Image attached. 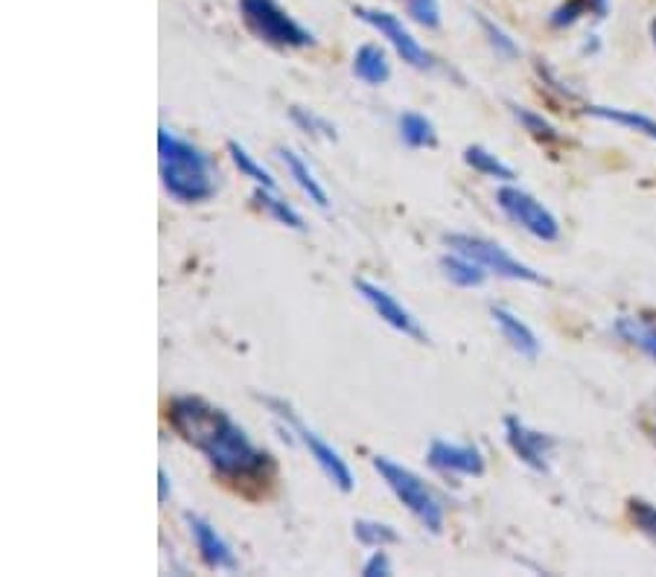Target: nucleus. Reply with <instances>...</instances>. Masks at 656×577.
Segmentation results:
<instances>
[{
    "instance_id": "1",
    "label": "nucleus",
    "mask_w": 656,
    "mask_h": 577,
    "mask_svg": "<svg viewBox=\"0 0 656 577\" xmlns=\"http://www.w3.org/2000/svg\"><path fill=\"white\" fill-rule=\"evenodd\" d=\"M169 426L207 458V464L226 478H257L272 466V456L254 447L245 428L231 414L202 397H176L167 406Z\"/></svg>"
},
{
    "instance_id": "2",
    "label": "nucleus",
    "mask_w": 656,
    "mask_h": 577,
    "mask_svg": "<svg viewBox=\"0 0 656 577\" xmlns=\"http://www.w3.org/2000/svg\"><path fill=\"white\" fill-rule=\"evenodd\" d=\"M158 161L164 190L181 205H198L216 193L214 161L190 140L176 138L169 129H158Z\"/></svg>"
},
{
    "instance_id": "3",
    "label": "nucleus",
    "mask_w": 656,
    "mask_h": 577,
    "mask_svg": "<svg viewBox=\"0 0 656 577\" xmlns=\"http://www.w3.org/2000/svg\"><path fill=\"white\" fill-rule=\"evenodd\" d=\"M374 470L380 473V478H383L385 485H388V490L403 502L406 511L412 513L426 531L441 534L443 508L441 502L435 499V493H432L429 487H426V482H423L421 475H414L409 466L397 464V461H391V458L385 456L374 458Z\"/></svg>"
},
{
    "instance_id": "4",
    "label": "nucleus",
    "mask_w": 656,
    "mask_h": 577,
    "mask_svg": "<svg viewBox=\"0 0 656 577\" xmlns=\"http://www.w3.org/2000/svg\"><path fill=\"white\" fill-rule=\"evenodd\" d=\"M269 409H272L274 418L283 420V426H286V435H295V438L304 444V447L310 449V458H316V464L321 466V473L327 475L330 482L342 490V493H350L353 487H357V478H353V473H350V466H347V461L342 456H338V449H333L327 444V440L321 438V435H316L304 420L292 411L290 402L278 400V397H260Z\"/></svg>"
},
{
    "instance_id": "5",
    "label": "nucleus",
    "mask_w": 656,
    "mask_h": 577,
    "mask_svg": "<svg viewBox=\"0 0 656 577\" xmlns=\"http://www.w3.org/2000/svg\"><path fill=\"white\" fill-rule=\"evenodd\" d=\"M240 15L254 36L272 47H310L316 36L300 27L278 0H240Z\"/></svg>"
},
{
    "instance_id": "6",
    "label": "nucleus",
    "mask_w": 656,
    "mask_h": 577,
    "mask_svg": "<svg viewBox=\"0 0 656 577\" xmlns=\"http://www.w3.org/2000/svg\"><path fill=\"white\" fill-rule=\"evenodd\" d=\"M447 245L450 252H459L470 260H476L478 266H485L490 274L507 280H525V283H543V274L535 271L531 266H525L516 257L502 248L499 243H490L485 236H473V233H447Z\"/></svg>"
},
{
    "instance_id": "7",
    "label": "nucleus",
    "mask_w": 656,
    "mask_h": 577,
    "mask_svg": "<svg viewBox=\"0 0 656 577\" xmlns=\"http://www.w3.org/2000/svg\"><path fill=\"white\" fill-rule=\"evenodd\" d=\"M497 205L499 210L511 219L514 225H519L523 231H528L537 240H543V243H554L557 236H561V222H557V216L543 205V202H537L531 193H525L519 187L505 184L497 193Z\"/></svg>"
},
{
    "instance_id": "8",
    "label": "nucleus",
    "mask_w": 656,
    "mask_h": 577,
    "mask_svg": "<svg viewBox=\"0 0 656 577\" xmlns=\"http://www.w3.org/2000/svg\"><path fill=\"white\" fill-rule=\"evenodd\" d=\"M353 15H357L359 21H365L368 27H374L376 33L397 50V56L403 59L406 65L417 67V70L432 67L429 50L421 47V41L406 29V24L397 18V15H391V12L385 10H371V7H353Z\"/></svg>"
},
{
    "instance_id": "9",
    "label": "nucleus",
    "mask_w": 656,
    "mask_h": 577,
    "mask_svg": "<svg viewBox=\"0 0 656 577\" xmlns=\"http://www.w3.org/2000/svg\"><path fill=\"white\" fill-rule=\"evenodd\" d=\"M505 440L511 452H514L525 466H531L537 473L549 470V456L554 449V438L545 432L525 426L519 418H505Z\"/></svg>"
},
{
    "instance_id": "10",
    "label": "nucleus",
    "mask_w": 656,
    "mask_h": 577,
    "mask_svg": "<svg viewBox=\"0 0 656 577\" xmlns=\"http://www.w3.org/2000/svg\"><path fill=\"white\" fill-rule=\"evenodd\" d=\"M353 286H357V292L362 295V298L374 307V312L380 318H383L385 324L394 326L397 333L403 335H412V338H417V342H426V333H423V326L417 324V318L409 312V309L400 304V300L394 298V295H388L383 286H376V283H371V280H353Z\"/></svg>"
},
{
    "instance_id": "11",
    "label": "nucleus",
    "mask_w": 656,
    "mask_h": 577,
    "mask_svg": "<svg viewBox=\"0 0 656 577\" xmlns=\"http://www.w3.org/2000/svg\"><path fill=\"white\" fill-rule=\"evenodd\" d=\"M432 470L443 475H481L485 473V458L473 444H450V440L435 438L426 452Z\"/></svg>"
},
{
    "instance_id": "12",
    "label": "nucleus",
    "mask_w": 656,
    "mask_h": 577,
    "mask_svg": "<svg viewBox=\"0 0 656 577\" xmlns=\"http://www.w3.org/2000/svg\"><path fill=\"white\" fill-rule=\"evenodd\" d=\"M184 520L190 525V534H193V542H196L198 557L205 563L207 568H226V572H236V557L231 546L222 540V534L216 531L214 525L205 520V516H198V513H184Z\"/></svg>"
},
{
    "instance_id": "13",
    "label": "nucleus",
    "mask_w": 656,
    "mask_h": 577,
    "mask_svg": "<svg viewBox=\"0 0 656 577\" xmlns=\"http://www.w3.org/2000/svg\"><path fill=\"white\" fill-rule=\"evenodd\" d=\"M490 316L497 321V326L505 335V342L514 347L516 354L525 356V359H537L540 356V338L535 335V330L525 324L523 318H516L511 309L505 307H493L490 309Z\"/></svg>"
},
{
    "instance_id": "14",
    "label": "nucleus",
    "mask_w": 656,
    "mask_h": 577,
    "mask_svg": "<svg viewBox=\"0 0 656 577\" xmlns=\"http://www.w3.org/2000/svg\"><path fill=\"white\" fill-rule=\"evenodd\" d=\"M613 333L619 335L621 342H628L630 347L642 350L651 362H656V321L639 316H619L613 321Z\"/></svg>"
},
{
    "instance_id": "15",
    "label": "nucleus",
    "mask_w": 656,
    "mask_h": 577,
    "mask_svg": "<svg viewBox=\"0 0 656 577\" xmlns=\"http://www.w3.org/2000/svg\"><path fill=\"white\" fill-rule=\"evenodd\" d=\"M283 158V164H286V169H290V176L292 181L310 196V202L316 207H321V210H327L330 207V196H327V190L319 184V178H316V172H312L310 167H307V161L300 158V155H295L292 150H281L278 152Z\"/></svg>"
},
{
    "instance_id": "16",
    "label": "nucleus",
    "mask_w": 656,
    "mask_h": 577,
    "mask_svg": "<svg viewBox=\"0 0 656 577\" xmlns=\"http://www.w3.org/2000/svg\"><path fill=\"white\" fill-rule=\"evenodd\" d=\"M353 74L368 85H385L391 79V62L385 56L383 47L362 44L353 56Z\"/></svg>"
},
{
    "instance_id": "17",
    "label": "nucleus",
    "mask_w": 656,
    "mask_h": 577,
    "mask_svg": "<svg viewBox=\"0 0 656 577\" xmlns=\"http://www.w3.org/2000/svg\"><path fill=\"white\" fill-rule=\"evenodd\" d=\"M441 271L443 278L461 288H478L485 283V278H488V269H485V266H478L476 260H470V257H464V254L459 252L443 254Z\"/></svg>"
},
{
    "instance_id": "18",
    "label": "nucleus",
    "mask_w": 656,
    "mask_h": 577,
    "mask_svg": "<svg viewBox=\"0 0 656 577\" xmlns=\"http://www.w3.org/2000/svg\"><path fill=\"white\" fill-rule=\"evenodd\" d=\"M400 138H403L406 146L412 150H432L438 143V131H435V123L426 117V114L417 112H406L400 114Z\"/></svg>"
},
{
    "instance_id": "19",
    "label": "nucleus",
    "mask_w": 656,
    "mask_h": 577,
    "mask_svg": "<svg viewBox=\"0 0 656 577\" xmlns=\"http://www.w3.org/2000/svg\"><path fill=\"white\" fill-rule=\"evenodd\" d=\"M583 112L590 114V117L616 123V126H625V129L639 131V134H645V138L656 140V120H651V117H645V114L625 112V108H609V105H587Z\"/></svg>"
},
{
    "instance_id": "20",
    "label": "nucleus",
    "mask_w": 656,
    "mask_h": 577,
    "mask_svg": "<svg viewBox=\"0 0 656 577\" xmlns=\"http://www.w3.org/2000/svg\"><path fill=\"white\" fill-rule=\"evenodd\" d=\"M464 161H467V167H473L476 172H481V176L497 178V181H505V184H514L516 178L514 169L507 167V164H502L493 152H488L485 146H478V143H473V146L464 150Z\"/></svg>"
},
{
    "instance_id": "21",
    "label": "nucleus",
    "mask_w": 656,
    "mask_h": 577,
    "mask_svg": "<svg viewBox=\"0 0 656 577\" xmlns=\"http://www.w3.org/2000/svg\"><path fill=\"white\" fill-rule=\"evenodd\" d=\"M254 202L266 210V214L272 216V219H278L281 225H286V228H292V231H304V219H300V214L295 210L292 205H286L283 198H278L272 193V190H266V187H257L254 190Z\"/></svg>"
},
{
    "instance_id": "22",
    "label": "nucleus",
    "mask_w": 656,
    "mask_h": 577,
    "mask_svg": "<svg viewBox=\"0 0 656 577\" xmlns=\"http://www.w3.org/2000/svg\"><path fill=\"white\" fill-rule=\"evenodd\" d=\"M228 155H231V161H234V167L240 169L245 178H252L257 187H266V190H274V187H278V181L272 178V172L262 167V164H257L254 155H248V150H245L243 143L231 140V143H228Z\"/></svg>"
},
{
    "instance_id": "23",
    "label": "nucleus",
    "mask_w": 656,
    "mask_h": 577,
    "mask_svg": "<svg viewBox=\"0 0 656 577\" xmlns=\"http://www.w3.org/2000/svg\"><path fill=\"white\" fill-rule=\"evenodd\" d=\"M353 537H357L362 546H368V549H385V546H394V542L400 540V534L394 531L391 525L376 520L353 522Z\"/></svg>"
},
{
    "instance_id": "24",
    "label": "nucleus",
    "mask_w": 656,
    "mask_h": 577,
    "mask_svg": "<svg viewBox=\"0 0 656 577\" xmlns=\"http://www.w3.org/2000/svg\"><path fill=\"white\" fill-rule=\"evenodd\" d=\"M290 117L300 131H307V134H312V138H321V140H336L338 138L336 126H333L330 120H324V117H319L316 112H310V108L292 105Z\"/></svg>"
},
{
    "instance_id": "25",
    "label": "nucleus",
    "mask_w": 656,
    "mask_h": 577,
    "mask_svg": "<svg viewBox=\"0 0 656 577\" xmlns=\"http://www.w3.org/2000/svg\"><path fill=\"white\" fill-rule=\"evenodd\" d=\"M476 21H478V27L485 29V36H488L490 47L497 50V56H502V59H516V56H519V44H516L514 38L507 36L505 29L499 27L497 21L485 18V15H476Z\"/></svg>"
},
{
    "instance_id": "26",
    "label": "nucleus",
    "mask_w": 656,
    "mask_h": 577,
    "mask_svg": "<svg viewBox=\"0 0 656 577\" xmlns=\"http://www.w3.org/2000/svg\"><path fill=\"white\" fill-rule=\"evenodd\" d=\"M514 117L519 123H523V129L528 131V134H535V138H540V140H561V131L554 129L552 123L545 120L543 114L528 112V108H523V105H514Z\"/></svg>"
},
{
    "instance_id": "27",
    "label": "nucleus",
    "mask_w": 656,
    "mask_h": 577,
    "mask_svg": "<svg viewBox=\"0 0 656 577\" xmlns=\"http://www.w3.org/2000/svg\"><path fill=\"white\" fill-rule=\"evenodd\" d=\"M630 516L636 522L639 531L656 546V504L645 502V499H630Z\"/></svg>"
},
{
    "instance_id": "28",
    "label": "nucleus",
    "mask_w": 656,
    "mask_h": 577,
    "mask_svg": "<svg viewBox=\"0 0 656 577\" xmlns=\"http://www.w3.org/2000/svg\"><path fill=\"white\" fill-rule=\"evenodd\" d=\"M406 10L412 15L421 27L435 29L441 24V10H438V0H406Z\"/></svg>"
},
{
    "instance_id": "29",
    "label": "nucleus",
    "mask_w": 656,
    "mask_h": 577,
    "mask_svg": "<svg viewBox=\"0 0 656 577\" xmlns=\"http://www.w3.org/2000/svg\"><path fill=\"white\" fill-rule=\"evenodd\" d=\"M590 10V0H566L563 7H557V10L552 12V18H549V24L557 29L563 27H573L575 21L581 18L583 12Z\"/></svg>"
},
{
    "instance_id": "30",
    "label": "nucleus",
    "mask_w": 656,
    "mask_h": 577,
    "mask_svg": "<svg viewBox=\"0 0 656 577\" xmlns=\"http://www.w3.org/2000/svg\"><path fill=\"white\" fill-rule=\"evenodd\" d=\"M362 575L365 577H388L391 575V560L385 554L383 549H376L371 557L365 560V566H362Z\"/></svg>"
},
{
    "instance_id": "31",
    "label": "nucleus",
    "mask_w": 656,
    "mask_h": 577,
    "mask_svg": "<svg viewBox=\"0 0 656 577\" xmlns=\"http://www.w3.org/2000/svg\"><path fill=\"white\" fill-rule=\"evenodd\" d=\"M169 496V475L167 470H158V499L160 502H167Z\"/></svg>"
},
{
    "instance_id": "32",
    "label": "nucleus",
    "mask_w": 656,
    "mask_h": 577,
    "mask_svg": "<svg viewBox=\"0 0 656 577\" xmlns=\"http://www.w3.org/2000/svg\"><path fill=\"white\" fill-rule=\"evenodd\" d=\"M590 10L595 12V18H607L609 0H590Z\"/></svg>"
},
{
    "instance_id": "33",
    "label": "nucleus",
    "mask_w": 656,
    "mask_h": 577,
    "mask_svg": "<svg viewBox=\"0 0 656 577\" xmlns=\"http://www.w3.org/2000/svg\"><path fill=\"white\" fill-rule=\"evenodd\" d=\"M651 36H654V44H656V21H651Z\"/></svg>"
},
{
    "instance_id": "34",
    "label": "nucleus",
    "mask_w": 656,
    "mask_h": 577,
    "mask_svg": "<svg viewBox=\"0 0 656 577\" xmlns=\"http://www.w3.org/2000/svg\"><path fill=\"white\" fill-rule=\"evenodd\" d=\"M654 440H656V428H654Z\"/></svg>"
}]
</instances>
